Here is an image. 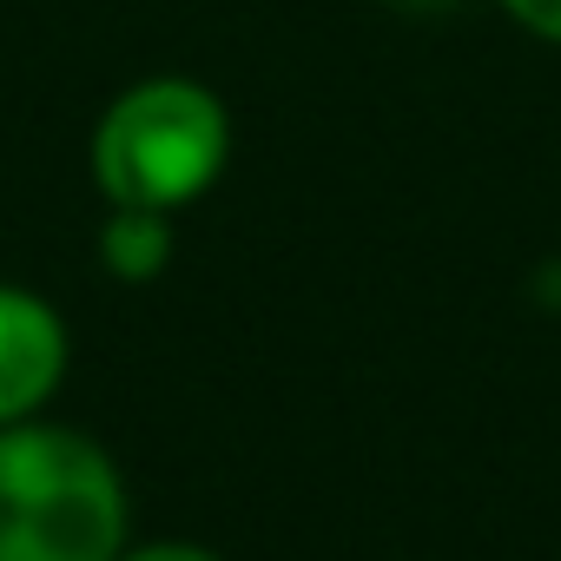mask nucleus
Returning a JSON list of instances; mask_svg holds the SVG:
<instances>
[{
  "label": "nucleus",
  "instance_id": "1",
  "mask_svg": "<svg viewBox=\"0 0 561 561\" xmlns=\"http://www.w3.org/2000/svg\"><path fill=\"white\" fill-rule=\"evenodd\" d=\"M133 502L119 462L67 423L0 430V561H119Z\"/></svg>",
  "mask_w": 561,
  "mask_h": 561
},
{
  "label": "nucleus",
  "instance_id": "2",
  "mask_svg": "<svg viewBox=\"0 0 561 561\" xmlns=\"http://www.w3.org/2000/svg\"><path fill=\"white\" fill-rule=\"evenodd\" d=\"M87 159H93V185L106 205L172 218L192 198H205L231 159L225 100L179 73L139 80L100 113Z\"/></svg>",
  "mask_w": 561,
  "mask_h": 561
},
{
  "label": "nucleus",
  "instance_id": "3",
  "mask_svg": "<svg viewBox=\"0 0 561 561\" xmlns=\"http://www.w3.org/2000/svg\"><path fill=\"white\" fill-rule=\"evenodd\" d=\"M67 324L41 291L0 285V430L34 423L67 383Z\"/></svg>",
  "mask_w": 561,
  "mask_h": 561
},
{
  "label": "nucleus",
  "instance_id": "4",
  "mask_svg": "<svg viewBox=\"0 0 561 561\" xmlns=\"http://www.w3.org/2000/svg\"><path fill=\"white\" fill-rule=\"evenodd\" d=\"M100 264L119 277V285H152V277L172 264V218L113 205L106 225H100Z\"/></svg>",
  "mask_w": 561,
  "mask_h": 561
},
{
  "label": "nucleus",
  "instance_id": "5",
  "mask_svg": "<svg viewBox=\"0 0 561 561\" xmlns=\"http://www.w3.org/2000/svg\"><path fill=\"white\" fill-rule=\"evenodd\" d=\"M495 8H502L522 34H535V41L561 47V0H495Z\"/></svg>",
  "mask_w": 561,
  "mask_h": 561
},
{
  "label": "nucleus",
  "instance_id": "6",
  "mask_svg": "<svg viewBox=\"0 0 561 561\" xmlns=\"http://www.w3.org/2000/svg\"><path fill=\"white\" fill-rule=\"evenodd\" d=\"M119 561H218V554L198 541H146V548H126Z\"/></svg>",
  "mask_w": 561,
  "mask_h": 561
},
{
  "label": "nucleus",
  "instance_id": "7",
  "mask_svg": "<svg viewBox=\"0 0 561 561\" xmlns=\"http://www.w3.org/2000/svg\"><path fill=\"white\" fill-rule=\"evenodd\" d=\"M390 8H403V14H449L456 0H390Z\"/></svg>",
  "mask_w": 561,
  "mask_h": 561
}]
</instances>
